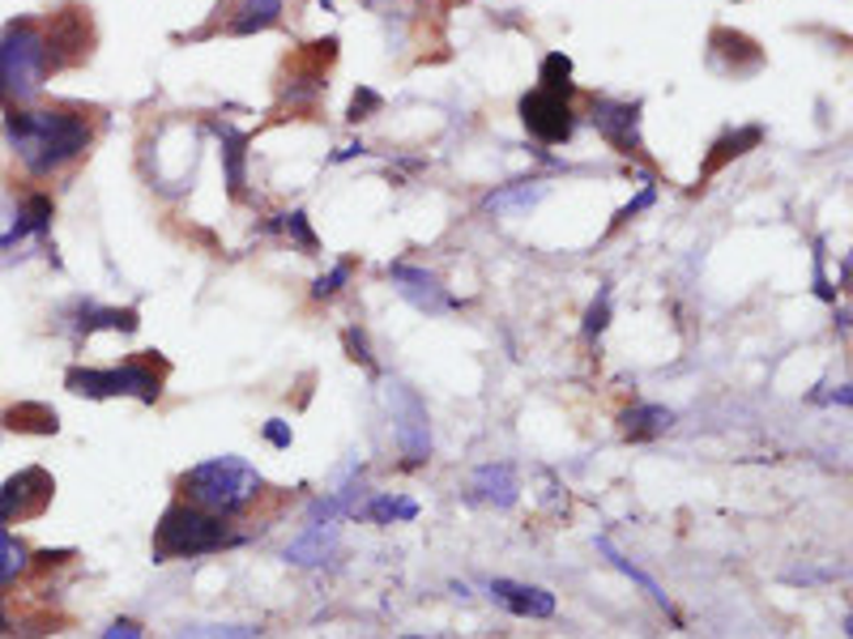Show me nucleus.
I'll return each instance as SVG.
<instances>
[{
  "mask_svg": "<svg viewBox=\"0 0 853 639\" xmlns=\"http://www.w3.org/2000/svg\"><path fill=\"white\" fill-rule=\"evenodd\" d=\"M90 137H95L90 120L82 111H68V107H47V111L13 107V111H4V141L34 180H47L73 159H82L90 150Z\"/></svg>",
  "mask_w": 853,
  "mask_h": 639,
  "instance_id": "1",
  "label": "nucleus"
},
{
  "mask_svg": "<svg viewBox=\"0 0 853 639\" xmlns=\"http://www.w3.org/2000/svg\"><path fill=\"white\" fill-rule=\"evenodd\" d=\"M52 68H56V61H52L47 31L34 18H13L0 31V107L4 111L26 107L43 90Z\"/></svg>",
  "mask_w": 853,
  "mask_h": 639,
  "instance_id": "2",
  "label": "nucleus"
},
{
  "mask_svg": "<svg viewBox=\"0 0 853 639\" xmlns=\"http://www.w3.org/2000/svg\"><path fill=\"white\" fill-rule=\"evenodd\" d=\"M261 490H264L261 469L252 461H244V456H230V452L227 456H209V461H201V465L180 474L184 503L214 511V516H227V520L239 516Z\"/></svg>",
  "mask_w": 853,
  "mask_h": 639,
  "instance_id": "3",
  "label": "nucleus"
},
{
  "mask_svg": "<svg viewBox=\"0 0 853 639\" xmlns=\"http://www.w3.org/2000/svg\"><path fill=\"white\" fill-rule=\"evenodd\" d=\"M248 538L230 529L227 516H214L193 503H171L154 529V563H175V559H201V554H214V550H230V545H244Z\"/></svg>",
  "mask_w": 853,
  "mask_h": 639,
  "instance_id": "4",
  "label": "nucleus"
},
{
  "mask_svg": "<svg viewBox=\"0 0 853 639\" xmlns=\"http://www.w3.org/2000/svg\"><path fill=\"white\" fill-rule=\"evenodd\" d=\"M65 388L90 401H107V397H132L141 405H154L163 397V371H154V362L132 358L120 367H68Z\"/></svg>",
  "mask_w": 853,
  "mask_h": 639,
  "instance_id": "5",
  "label": "nucleus"
},
{
  "mask_svg": "<svg viewBox=\"0 0 853 639\" xmlns=\"http://www.w3.org/2000/svg\"><path fill=\"white\" fill-rule=\"evenodd\" d=\"M385 405L393 414V440L406 456V465H423L431 456V422H427L423 397L401 380L385 383Z\"/></svg>",
  "mask_w": 853,
  "mask_h": 639,
  "instance_id": "6",
  "label": "nucleus"
},
{
  "mask_svg": "<svg viewBox=\"0 0 853 639\" xmlns=\"http://www.w3.org/2000/svg\"><path fill=\"white\" fill-rule=\"evenodd\" d=\"M52 495H56V478L43 465H26V469L9 474L0 486V529L39 520L52 508Z\"/></svg>",
  "mask_w": 853,
  "mask_h": 639,
  "instance_id": "7",
  "label": "nucleus"
},
{
  "mask_svg": "<svg viewBox=\"0 0 853 639\" xmlns=\"http://www.w3.org/2000/svg\"><path fill=\"white\" fill-rule=\"evenodd\" d=\"M593 128L606 137L611 150H619L627 159H636L645 150L640 141V102H619V98H593L590 111Z\"/></svg>",
  "mask_w": 853,
  "mask_h": 639,
  "instance_id": "8",
  "label": "nucleus"
},
{
  "mask_svg": "<svg viewBox=\"0 0 853 639\" xmlns=\"http://www.w3.org/2000/svg\"><path fill=\"white\" fill-rule=\"evenodd\" d=\"M521 120L526 128L538 137V141H547V145H559V141H568L572 137V128H576V116H572V102L563 95H551V90H529L521 98Z\"/></svg>",
  "mask_w": 853,
  "mask_h": 639,
  "instance_id": "9",
  "label": "nucleus"
},
{
  "mask_svg": "<svg viewBox=\"0 0 853 639\" xmlns=\"http://www.w3.org/2000/svg\"><path fill=\"white\" fill-rule=\"evenodd\" d=\"M389 282H393L397 294H401L410 307H419L427 316H444V312L457 307V299L440 286V278L427 273V269H414V264H389Z\"/></svg>",
  "mask_w": 853,
  "mask_h": 639,
  "instance_id": "10",
  "label": "nucleus"
},
{
  "mask_svg": "<svg viewBox=\"0 0 853 639\" xmlns=\"http://www.w3.org/2000/svg\"><path fill=\"white\" fill-rule=\"evenodd\" d=\"M492 597L512 618H551L555 614V593L538 588V584H521V580H492Z\"/></svg>",
  "mask_w": 853,
  "mask_h": 639,
  "instance_id": "11",
  "label": "nucleus"
},
{
  "mask_svg": "<svg viewBox=\"0 0 853 639\" xmlns=\"http://www.w3.org/2000/svg\"><path fill=\"white\" fill-rule=\"evenodd\" d=\"M52 214H56V205H52V196L47 192H31L26 201H22V209H18V218L13 226L0 235V252H9L13 243H22V239H47V230H52Z\"/></svg>",
  "mask_w": 853,
  "mask_h": 639,
  "instance_id": "12",
  "label": "nucleus"
},
{
  "mask_svg": "<svg viewBox=\"0 0 853 639\" xmlns=\"http://www.w3.org/2000/svg\"><path fill=\"white\" fill-rule=\"evenodd\" d=\"M469 490H474V499L478 503H487V508H512L517 503V495H521V486H517V469L508 465V461H492V465H483L474 481H469Z\"/></svg>",
  "mask_w": 853,
  "mask_h": 639,
  "instance_id": "13",
  "label": "nucleus"
},
{
  "mask_svg": "<svg viewBox=\"0 0 853 639\" xmlns=\"http://www.w3.org/2000/svg\"><path fill=\"white\" fill-rule=\"evenodd\" d=\"M337 520H325V524H307V533L299 538V542L287 545V563H295V567H321L333 559V550H337Z\"/></svg>",
  "mask_w": 853,
  "mask_h": 639,
  "instance_id": "14",
  "label": "nucleus"
},
{
  "mask_svg": "<svg viewBox=\"0 0 853 639\" xmlns=\"http://www.w3.org/2000/svg\"><path fill=\"white\" fill-rule=\"evenodd\" d=\"M137 312L132 307H99V303H77V320H73V333L77 337H90L99 328L111 333H137Z\"/></svg>",
  "mask_w": 853,
  "mask_h": 639,
  "instance_id": "15",
  "label": "nucleus"
},
{
  "mask_svg": "<svg viewBox=\"0 0 853 639\" xmlns=\"http://www.w3.org/2000/svg\"><path fill=\"white\" fill-rule=\"evenodd\" d=\"M597 550H602V554H606V559H611V563H615V567H619V572H624L627 580H631V584H640V588H645V593L654 597V606H657V609H666V618H670L674 627H683V618H679V609H674V602H670V593H661V584H657L654 575L640 572V567H636V563H631L627 554H619V550L611 545V538H597Z\"/></svg>",
  "mask_w": 853,
  "mask_h": 639,
  "instance_id": "16",
  "label": "nucleus"
},
{
  "mask_svg": "<svg viewBox=\"0 0 853 639\" xmlns=\"http://www.w3.org/2000/svg\"><path fill=\"white\" fill-rule=\"evenodd\" d=\"M619 426H624V435L631 444H645V440H657V435H666L674 426V410H666V405H631V410L619 414Z\"/></svg>",
  "mask_w": 853,
  "mask_h": 639,
  "instance_id": "17",
  "label": "nucleus"
},
{
  "mask_svg": "<svg viewBox=\"0 0 853 639\" xmlns=\"http://www.w3.org/2000/svg\"><path fill=\"white\" fill-rule=\"evenodd\" d=\"M218 132V141H223V162H227V188L230 196H239L244 184H248V171H244V162H248V137L239 132L235 124H214Z\"/></svg>",
  "mask_w": 853,
  "mask_h": 639,
  "instance_id": "18",
  "label": "nucleus"
},
{
  "mask_svg": "<svg viewBox=\"0 0 853 639\" xmlns=\"http://www.w3.org/2000/svg\"><path fill=\"white\" fill-rule=\"evenodd\" d=\"M4 426H9V431H22V435H56V431H61V418H56L52 405L22 401V405L4 410Z\"/></svg>",
  "mask_w": 853,
  "mask_h": 639,
  "instance_id": "19",
  "label": "nucleus"
},
{
  "mask_svg": "<svg viewBox=\"0 0 853 639\" xmlns=\"http://www.w3.org/2000/svg\"><path fill=\"white\" fill-rule=\"evenodd\" d=\"M278 18H282V0H239V9H235V18L227 22V31L257 34V31H269Z\"/></svg>",
  "mask_w": 853,
  "mask_h": 639,
  "instance_id": "20",
  "label": "nucleus"
},
{
  "mask_svg": "<svg viewBox=\"0 0 853 639\" xmlns=\"http://www.w3.org/2000/svg\"><path fill=\"white\" fill-rule=\"evenodd\" d=\"M759 137H764V128H755V124H752V128H734V132H725L722 141L713 145V154L704 159V171H700V175H713V171H722V166H725L730 159H743L747 150H755V145H759Z\"/></svg>",
  "mask_w": 853,
  "mask_h": 639,
  "instance_id": "21",
  "label": "nucleus"
},
{
  "mask_svg": "<svg viewBox=\"0 0 853 639\" xmlns=\"http://www.w3.org/2000/svg\"><path fill=\"white\" fill-rule=\"evenodd\" d=\"M22 572H31V545L22 538H13L9 529H0V593L9 584H18Z\"/></svg>",
  "mask_w": 853,
  "mask_h": 639,
  "instance_id": "22",
  "label": "nucleus"
},
{
  "mask_svg": "<svg viewBox=\"0 0 853 639\" xmlns=\"http://www.w3.org/2000/svg\"><path fill=\"white\" fill-rule=\"evenodd\" d=\"M542 196H547V184L542 180H529V184H517V188H504L495 192V196H487V209L492 214H526Z\"/></svg>",
  "mask_w": 853,
  "mask_h": 639,
  "instance_id": "23",
  "label": "nucleus"
},
{
  "mask_svg": "<svg viewBox=\"0 0 853 639\" xmlns=\"http://www.w3.org/2000/svg\"><path fill=\"white\" fill-rule=\"evenodd\" d=\"M359 516L376 520V524H393V520H419V503L406 495H376L371 503H363Z\"/></svg>",
  "mask_w": 853,
  "mask_h": 639,
  "instance_id": "24",
  "label": "nucleus"
},
{
  "mask_svg": "<svg viewBox=\"0 0 853 639\" xmlns=\"http://www.w3.org/2000/svg\"><path fill=\"white\" fill-rule=\"evenodd\" d=\"M538 82H542V90H551V95H563V98L576 95V86H572V61H568L563 52H551V56L542 61Z\"/></svg>",
  "mask_w": 853,
  "mask_h": 639,
  "instance_id": "25",
  "label": "nucleus"
},
{
  "mask_svg": "<svg viewBox=\"0 0 853 639\" xmlns=\"http://www.w3.org/2000/svg\"><path fill=\"white\" fill-rule=\"evenodd\" d=\"M261 627L252 622H235V627H218V622H201V627H184L175 639H257Z\"/></svg>",
  "mask_w": 853,
  "mask_h": 639,
  "instance_id": "26",
  "label": "nucleus"
},
{
  "mask_svg": "<svg viewBox=\"0 0 853 639\" xmlns=\"http://www.w3.org/2000/svg\"><path fill=\"white\" fill-rule=\"evenodd\" d=\"M606 328H611V286L597 290V299L590 303V316H585V337H590V342H597Z\"/></svg>",
  "mask_w": 853,
  "mask_h": 639,
  "instance_id": "27",
  "label": "nucleus"
},
{
  "mask_svg": "<svg viewBox=\"0 0 853 639\" xmlns=\"http://www.w3.org/2000/svg\"><path fill=\"white\" fill-rule=\"evenodd\" d=\"M278 226L295 239L303 252H316V235H312V226H307V214H303V209H295V214H282V223Z\"/></svg>",
  "mask_w": 853,
  "mask_h": 639,
  "instance_id": "28",
  "label": "nucleus"
},
{
  "mask_svg": "<svg viewBox=\"0 0 853 639\" xmlns=\"http://www.w3.org/2000/svg\"><path fill=\"white\" fill-rule=\"evenodd\" d=\"M350 282V260H342V264H333L325 278H316V286H312V299H333L337 290Z\"/></svg>",
  "mask_w": 853,
  "mask_h": 639,
  "instance_id": "29",
  "label": "nucleus"
},
{
  "mask_svg": "<svg viewBox=\"0 0 853 639\" xmlns=\"http://www.w3.org/2000/svg\"><path fill=\"white\" fill-rule=\"evenodd\" d=\"M380 107H385V98L376 95L371 86H359L355 98H350V116H346V120H355V124H359V120H367V116H371V111H380Z\"/></svg>",
  "mask_w": 853,
  "mask_h": 639,
  "instance_id": "30",
  "label": "nucleus"
},
{
  "mask_svg": "<svg viewBox=\"0 0 853 639\" xmlns=\"http://www.w3.org/2000/svg\"><path fill=\"white\" fill-rule=\"evenodd\" d=\"M346 350H350V358L363 362L367 371H376V358L367 350V333H363V328H346Z\"/></svg>",
  "mask_w": 853,
  "mask_h": 639,
  "instance_id": "31",
  "label": "nucleus"
},
{
  "mask_svg": "<svg viewBox=\"0 0 853 639\" xmlns=\"http://www.w3.org/2000/svg\"><path fill=\"white\" fill-rule=\"evenodd\" d=\"M423 0H367V9H376V13H385V18H414V9H419Z\"/></svg>",
  "mask_w": 853,
  "mask_h": 639,
  "instance_id": "32",
  "label": "nucleus"
},
{
  "mask_svg": "<svg viewBox=\"0 0 853 639\" xmlns=\"http://www.w3.org/2000/svg\"><path fill=\"white\" fill-rule=\"evenodd\" d=\"M264 440L287 452V447L295 444V431H291V422H282V418H269V422H264Z\"/></svg>",
  "mask_w": 853,
  "mask_h": 639,
  "instance_id": "33",
  "label": "nucleus"
},
{
  "mask_svg": "<svg viewBox=\"0 0 853 639\" xmlns=\"http://www.w3.org/2000/svg\"><path fill=\"white\" fill-rule=\"evenodd\" d=\"M654 196H657L654 180H645V192H640V196H636V201H627L624 209H619V218H615V223H627V218H631V214H640V209H649V205H654Z\"/></svg>",
  "mask_w": 853,
  "mask_h": 639,
  "instance_id": "34",
  "label": "nucleus"
},
{
  "mask_svg": "<svg viewBox=\"0 0 853 639\" xmlns=\"http://www.w3.org/2000/svg\"><path fill=\"white\" fill-rule=\"evenodd\" d=\"M102 639H145V631H141V622H132V618H116Z\"/></svg>",
  "mask_w": 853,
  "mask_h": 639,
  "instance_id": "35",
  "label": "nucleus"
},
{
  "mask_svg": "<svg viewBox=\"0 0 853 639\" xmlns=\"http://www.w3.org/2000/svg\"><path fill=\"white\" fill-rule=\"evenodd\" d=\"M410 639H419V636H410Z\"/></svg>",
  "mask_w": 853,
  "mask_h": 639,
  "instance_id": "36",
  "label": "nucleus"
}]
</instances>
